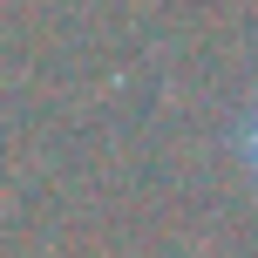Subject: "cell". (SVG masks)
Wrapping results in <instances>:
<instances>
[{
    "mask_svg": "<svg viewBox=\"0 0 258 258\" xmlns=\"http://www.w3.org/2000/svg\"><path fill=\"white\" fill-rule=\"evenodd\" d=\"M238 150H245V163H251V177H258V102H251L245 129H238Z\"/></svg>",
    "mask_w": 258,
    "mask_h": 258,
    "instance_id": "obj_1",
    "label": "cell"
}]
</instances>
